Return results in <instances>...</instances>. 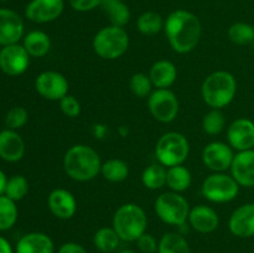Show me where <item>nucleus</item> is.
<instances>
[{"instance_id": "f8f14e48", "label": "nucleus", "mask_w": 254, "mask_h": 253, "mask_svg": "<svg viewBox=\"0 0 254 253\" xmlns=\"http://www.w3.org/2000/svg\"><path fill=\"white\" fill-rule=\"evenodd\" d=\"M233 158L235 154L231 145L223 141H211L202 150L203 164L215 173H223L231 169Z\"/></svg>"}, {"instance_id": "f704fd0d", "label": "nucleus", "mask_w": 254, "mask_h": 253, "mask_svg": "<svg viewBox=\"0 0 254 253\" xmlns=\"http://www.w3.org/2000/svg\"><path fill=\"white\" fill-rule=\"evenodd\" d=\"M129 87L134 96L139 97V98H145L149 97L151 93V88H153V83L149 77V74L143 73V72H138L131 76L130 81H129Z\"/></svg>"}, {"instance_id": "a19ab883", "label": "nucleus", "mask_w": 254, "mask_h": 253, "mask_svg": "<svg viewBox=\"0 0 254 253\" xmlns=\"http://www.w3.org/2000/svg\"><path fill=\"white\" fill-rule=\"evenodd\" d=\"M0 253H14L10 242L2 236H0Z\"/></svg>"}, {"instance_id": "1a4fd4ad", "label": "nucleus", "mask_w": 254, "mask_h": 253, "mask_svg": "<svg viewBox=\"0 0 254 253\" xmlns=\"http://www.w3.org/2000/svg\"><path fill=\"white\" fill-rule=\"evenodd\" d=\"M148 108L156 121L170 123L178 117L180 103L173 91L169 88H156L148 97Z\"/></svg>"}, {"instance_id": "b1692460", "label": "nucleus", "mask_w": 254, "mask_h": 253, "mask_svg": "<svg viewBox=\"0 0 254 253\" xmlns=\"http://www.w3.org/2000/svg\"><path fill=\"white\" fill-rule=\"evenodd\" d=\"M101 6L114 26L124 27L130 20V10L122 0H103Z\"/></svg>"}, {"instance_id": "39448f33", "label": "nucleus", "mask_w": 254, "mask_h": 253, "mask_svg": "<svg viewBox=\"0 0 254 253\" xmlns=\"http://www.w3.org/2000/svg\"><path fill=\"white\" fill-rule=\"evenodd\" d=\"M92 46L101 59L117 60L128 51L129 35L124 27L109 25L94 35Z\"/></svg>"}, {"instance_id": "f3484780", "label": "nucleus", "mask_w": 254, "mask_h": 253, "mask_svg": "<svg viewBox=\"0 0 254 253\" xmlns=\"http://www.w3.org/2000/svg\"><path fill=\"white\" fill-rule=\"evenodd\" d=\"M228 228L236 237L250 238L254 236V203H245L236 208L228 221Z\"/></svg>"}, {"instance_id": "37998d69", "label": "nucleus", "mask_w": 254, "mask_h": 253, "mask_svg": "<svg viewBox=\"0 0 254 253\" xmlns=\"http://www.w3.org/2000/svg\"><path fill=\"white\" fill-rule=\"evenodd\" d=\"M118 253H135V252H134V251H131V250H123V251H121V252H118Z\"/></svg>"}, {"instance_id": "c85d7f7f", "label": "nucleus", "mask_w": 254, "mask_h": 253, "mask_svg": "<svg viewBox=\"0 0 254 253\" xmlns=\"http://www.w3.org/2000/svg\"><path fill=\"white\" fill-rule=\"evenodd\" d=\"M166 171L165 166L159 164H151L144 169L141 174V181L144 186L149 190H159L166 185Z\"/></svg>"}, {"instance_id": "c03bdc74", "label": "nucleus", "mask_w": 254, "mask_h": 253, "mask_svg": "<svg viewBox=\"0 0 254 253\" xmlns=\"http://www.w3.org/2000/svg\"><path fill=\"white\" fill-rule=\"evenodd\" d=\"M0 1H6V0H0Z\"/></svg>"}, {"instance_id": "cd10ccee", "label": "nucleus", "mask_w": 254, "mask_h": 253, "mask_svg": "<svg viewBox=\"0 0 254 253\" xmlns=\"http://www.w3.org/2000/svg\"><path fill=\"white\" fill-rule=\"evenodd\" d=\"M101 174L111 183H122L129 175V166L122 159H109L102 164Z\"/></svg>"}, {"instance_id": "72a5a7b5", "label": "nucleus", "mask_w": 254, "mask_h": 253, "mask_svg": "<svg viewBox=\"0 0 254 253\" xmlns=\"http://www.w3.org/2000/svg\"><path fill=\"white\" fill-rule=\"evenodd\" d=\"M29 192V181L22 175H14L7 179L5 196L12 201H20Z\"/></svg>"}, {"instance_id": "4c0bfd02", "label": "nucleus", "mask_w": 254, "mask_h": 253, "mask_svg": "<svg viewBox=\"0 0 254 253\" xmlns=\"http://www.w3.org/2000/svg\"><path fill=\"white\" fill-rule=\"evenodd\" d=\"M136 246L141 253H156L159 242L153 235L145 232L136 240Z\"/></svg>"}, {"instance_id": "58836bf2", "label": "nucleus", "mask_w": 254, "mask_h": 253, "mask_svg": "<svg viewBox=\"0 0 254 253\" xmlns=\"http://www.w3.org/2000/svg\"><path fill=\"white\" fill-rule=\"evenodd\" d=\"M102 1L103 0H69V5L76 11L86 12L101 6Z\"/></svg>"}, {"instance_id": "e433bc0d", "label": "nucleus", "mask_w": 254, "mask_h": 253, "mask_svg": "<svg viewBox=\"0 0 254 253\" xmlns=\"http://www.w3.org/2000/svg\"><path fill=\"white\" fill-rule=\"evenodd\" d=\"M60 108H61L62 113L68 117V118H76L81 114L82 111L81 103L78 102V99L76 97L71 96V94H67L60 101Z\"/></svg>"}, {"instance_id": "412c9836", "label": "nucleus", "mask_w": 254, "mask_h": 253, "mask_svg": "<svg viewBox=\"0 0 254 253\" xmlns=\"http://www.w3.org/2000/svg\"><path fill=\"white\" fill-rule=\"evenodd\" d=\"M25 154V143L20 134L12 129L0 131V158L9 163L21 160Z\"/></svg>"}, {"instance_id": "4be33fe9", "label": "nucleus", "mask_w": 254, "mask_h": 253, "mask_svg": "<svg viewBox=\"0 0 254 253\" xmlns=\"http://www.w3.org/2000/svg\"><path fill=\"white\" fill-rule=\"evenodd\" d=\"M149 77L153 86L156 88H169L178 78V68L171 61L160 60L151 66Z\"/></svg>"}, {"instance_id": "7c9ffc66", "label": "nucleus", "mask_w": 254, "mask_h": 253, "mask_svg": "<svg viewBox=\"0 0 254 253\" xmlns=\"http://www.w3.org/2000/svg\"><path fill=\"white\" fill-rule=\"evenodd\" d=\"M19 211H17L15 201L5 195H0V231H7L17 221Z\"/></svg>"}, {"instance_id": "bb28decb", "label": "nucleus", "mask_w": 254, "mask_h": 253, "mask_svg": "<svg viewBox=\"0 0 254 253\" xmlns=\"http://www.w3.org/2000/svg\"><path fill=\"white\" fill-rule=\"evenodd\" d=\"M121 237L113 227H102L93 236V245L102 253H112L118 248Z\"/></svg>"}, {"instance_id": "20e7f679", "label": "nucleus", "mask_w": 254, "mask_h": 253, "mask_svg": "<svg viewBox=\"0 0 254 253\" xmlns=\"http://www.w3.org/2000/svg\"><path fill=\"white\" fill-rule=\"evenodd\" d=\"M112 227L122 241L136 242V240L146 232L148 216L144 208L136 203H124L114 212Z\"/></svg>"}, {"instance_id": "9d476101", "label": "nucleus", "mask_w": 254, "mask_h": 253, "mask_svg": "<svg viewBox=\"0 0 254 253\" xmlns=\"http://www.w3.org/2000/svg\"><path fill=\"white\" fill-rule=\"evenodd\" d=\"M37 93L49 101H61L68 94L69 83L66 77L57 71L41 72L35 79Z\"/></svg>"}, {"instance_id": "4468645a", "label": "nucleus", "mask_w": 254, "mask_h": 253, "mask_svg": "<svg viewBox=\"0 0 254 253\" xmlns=\"http://www.w3.org/2000/svg\"><path fill=\"white\" fill-rule=\"evenodd\" d=\"M227 139L231 148L238 151L254 148V123L251 119L238 118L230 124Z\"/></svg>"}, {"instance_id": "aec40b11", "label": "nucleus", "mask_w": 254, "mask_h": 253, "mask_svg": "<svg viewBox=\"0 0 254 253\" xmlns=\"http://www.w3.org/2000/svg\"><path fill=\"white\" fill-rule=\"evenodd\" d=\"M15 253H55V243L46 233L30 232L17 241Z\"/></svg>"}, {"instance_id": "c9c22d12", "label": "nucleus", "mask_w": 254, "mask_h": 253, "mask_svg": "<svg viewBox=\"0 0 254 253\" xmlns=\"http://www.w3.org/2000/svg\"><path fill=\"white\" fill-rule=\"evenodd\" d=\"M29 119V113L24 107H14L10 109L5 117V124L9 129H19L22 128L27 123Z\"/></svg>"}, {"instance_id": "6e6552de", "label": "nucleus", "mask_w": 254, "mask_h": 253, "mask_svg": "<svg viewBox=\"0 0 254 253\" xmlns=\"http://www.w3.org/2000/svg\"><path fill=\"white\" fill-rule=\"evenodd\" d=\"M202 195L206 200L216 203H225L235 200L240 192V184L232 175L223 173H215L203 180Z\"/></svg>"}, {"instance_id": "0eeeda50", "label": "nucleus", "mask_w": 254, "mask_h": 253, "mask_svg": "<svg viewBox=\"0 0 254 253\" xmlns=\"http://www.w3.org/2000/svg\"><path fill=\"white\" fill-rule=\"evenodd\" d=\"M154 208L158 217L164 223L171 226H181L188 222L190 215V205L188 200L179 192H164L155 200Z\"/></svg>"}, {"instance_id": "7ed1b4c3", "label": "nucleus", "mask_w": 254, "mask_h": 253, "mask_svg": "<svg viewBox=\"0 0 254 253\" xmlns=\"http://www.w3.org/2000/svg\"><path fill=\"white\" fill-rule=\"evenodd\" d=\"M237 93V82L228 71H215L208 74L201 86L203 102L211 109H222L231 104Z\"/></svg>"}, {"instance_id": "473e14b6", "label": "nucleus", "mask_w": 254, "mask_h": 253, "mask_svg": "<svg viewBox=\"0 0 254 253\" xmlns=\"http://www.w3.org/2000/svg\"><path fill=\"white\" fill-rule=\"evenodd\" d=\"M226 118L221 109H211L202 119V129L208 135H217L225 129Z\"/></svg>"}, {"instance_id": "ddd939ff", "label": "nucleus", "mask_w": 254, "mask_h": 253, "mask_svg": "<svg viewBox=\"0 0 254 253\" xmlns=\"http://www.w3.org/2000/svg\"><path fill=\"white\" fill-rule=\"evenodd\" d=\"M64 9V0H31L25 9V16L36 24H46L59 19Z\"/></svg>"}, {"instance_id": "79ce46f5", "label": "nucleus", "mask_w": 254, "mask_h": 253, "mask_svg": "<svg viewBox=\"0 0 254 253\" xmlns=\"http://www.w3.org/2000/svg\"><path fill=\"white\" fill-rule=\"evenodd\" d=\"M7 184V178L4 174V171L0 170V195L5 193V189H6Z\"/></svg>"}, {"instance_id": "a211bd4d", "label": "nucleus", "mask_w": 254, "mask_h": 253, "mask_svg": "<svg viewBox=\"0 0 254 253\" xmlns=\"http://www.w3.org/2000/svg\"><path fill=\"white\" fill-rule=\"evenodd\" d=\"M231 173L240 186H254V149L236 154L231 165Z\"/></svg>"}, {"instance_id": "2f4dec72", "label": "nucleus", "mask_w": 254, "mask_h": 253, "mask_svg": "<svg viewBox=\"0 0 254 253\" xmlns=\"http://www.w3.org/2000/svg\"><path fill=\"white\" fill-rule=\"evenodd\" d=\"M228 37L236 45H248L254 41V26L247 22H235L228 29Z\"/></svg>"}, {"instance_id": "f03ea898", "label": "nucleus", "mask_w": 254, "mask_h": 253, "mask_svg": "<svg viewBox=\"0 0 254 253\" xmlns=\"http://www.w3.org/2000/svg\"><path fill=\"white\" fill-rule=\"evenodd\" d=\"M102 160L99 154L86 144H76L64 156V173L72 180L86 183L93 180L101 173Z\"/></svg>"}, {"instance_id": "ea45409f", "label": "nucleus", "mask_w": 254, "mask_h": 253, "mask_svg": "<svg viewBox=\"0 0 254 253\" xmlns=\"http://www.w3.org/2000/svg\"><path fill=\"white\" fill-rule=\"evenodd\" d=\"M57 253H88L86 248L76 242H66L59 248Z\"/></svg>"}, {"instance_id": "6ab92c4d", "label": "nucleus", "mask_w": 254, "mask_h": 253, "mask_svg": "<svg viewBox=\"0 0 254 253\" xmlns=\"http://www.w3.org/2000/svg\"><path fill=\"white\" fill-rule=\"evenodd\" d=\"M188 221L191 228L200 233H212L220 226L218 213L206 205H198L191 208Z\"/></svg>"}, {"instance_id": "423d86ee", "label": "nucleus", "mask_w": 254, "mask_h": 253, "mask_svg": "<svg viewBox=\"0 0 254 253\" xmlns=\"http://www.w3.org/2000/svg\"><path fill=\"white\" fill-rule=\"evenodd\" d=\"M190 154V144L184 134L168 131L159 138L155 146V155L164 166L183 165Z\"/></svg>"}, {"instance_id": "c756f323", "label": "nucleus", "mask_w": 254, "mask_h": 253, "mask_svg": "<svg viewBox=\"0 0 254 253\" xmlns=\"http://www.w3.org/2000/svg\"><path fill=\"white\" fill-rule=\"evenodd\" d=\"M165 21L161 15L155 11H145L136 20V27L139 32L145 36H154L164 29Z\"/></svg>"}, {"instance_id": "5701e85b", "label": "nucleus", "mask_w": 254, "mask_h": 253, "mask_svg": "<svg viewBox=\"0 0 254 253\" xmlns=\"http://www.w3.org/2000/svg\"><path fill=\"white\" fill-rule=\"evenodd\" d=\"M22 46L31 57H44L51 49V40L46 32L34 30L24 37Z\"/></svg>"}, {"instance_id": "a878e982", "label": "nucleus", "mask_w": 254, "mask_h": 253, "mask_svg": "<svg viewBox=\"0 0 254 253\" xmlns=\"http://www.w3.org/2000/svg\"><path fill=\"white\" fill-rule=\"evenodd\" d=\"M156 253H191L190 245L180 232H168L159 241Z\"/></svg>"}, {"instance_id": "2eb2a0df", "label": "nucleus", "mask_w": 254, "mask_h": 253, "mask_svg": "<svg viewBox=\"0 0 254 253\" xmlns=\"http://www.w3.org/2000/svg\"><path fill=\"white\" fill-rule=\"evenodd\" d=\"M24 35V20L10 9H0V45L17 44Z\"/></svg>"}, {"instance_id": "f257e3e1", "label": "nucleus", "mask_w": 254, "mask_h": 253, "mask_svg": "<svg viewBox=\"0 0 254 253\" xmlns=\"http://www.w3.org/2000/svg\"><path fill=\"white\" fill-rule=\"evenodd\" d=\"M164 30L171 49L178 54H189L195 50L202 34L198 17L184 9L175 10L166 17Z\"/></svg>"}, {"instance_id": "dca6fc26", "label": "nucleus", "mask_w": 254, "mask_h": 253, "mask_svg": "<svg viewBox=\"0 0 254 253\" xmlns=\"http://www.w3.org/2000/svg\"><path fill=\"white\" fill-rule=\"evenodd\" d=\"M47 206L55 217L69 220L77 212V200L71 191L66 189H55L47 198Z\"/></svg>"}, {"instance_id": "9b49d317", "label": "nucleus", "mask_w": 254, "mask_h": 253, "mask_svg": "<svg viewBox=\"0 0 254 253\" xmlns=\"http://www.w3.org/2000/svg\"><path fill=\"white\" fill-rule=\"evenodd\" d=\"M30 57L22 45L4 46L0 51V69L7 76H20L29 68Z\"/></svg>"}, {"instance_id": "393cba45", "label": "nucleus", "mask_w": 254, "mask_h": 253, "mask_svg": "<svg viewBox=\"0 0 254 253\" xmlns=\"http://www.w3.org/2000/svg\"><path fill=\"white\" fill-rule=\"evenodd\" d=\"M192 183L190 170L184 165H176L168 168L166 171V185L174 192H183L188 190Z\"/></svg>"}]
</instances>
